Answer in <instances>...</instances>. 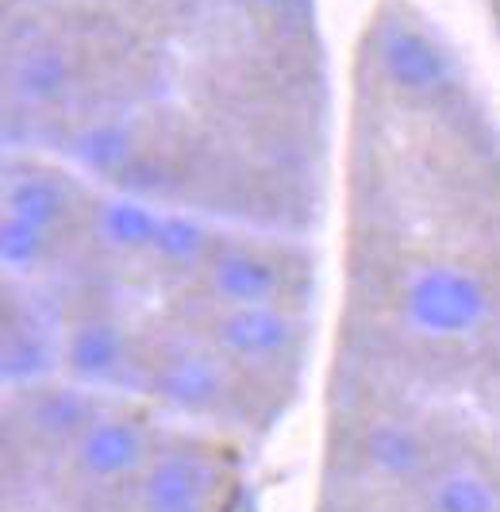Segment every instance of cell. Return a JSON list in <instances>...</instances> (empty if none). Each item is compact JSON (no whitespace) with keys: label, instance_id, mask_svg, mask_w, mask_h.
<instances>
[{"label":"cell","instance_id":"obj_1","mask_svg":"<svg viewBox=\"0 0 500 512\" xmlns=\"http://www.w3.org/2000/svg\"><path fill=\"white\" fill-rule=\"evenodd\" d=\"M489 312V293L477 274L462 266H427L404 289V316L412 328L435 339L470 335Z\"/></svg>","mask_w":500,"mask_h":512},{"label":"cell","instance_id":"obj_2","mask_svg":"<svg viewBox=\"0 0 500 512\" xmlns=\"http://www.w3.org/2000/svg\"><path fill=\"white\" fill-rule=\"evenodd\" d=\"M147 432L131 416H97L74 443V462L97 486H116L147 462Z\"/></svg>","mask_w":500,"mask_h":512},{"label":"cell","instance_id":"obj_3","mask_svg":"<svg viewBox=\"0 0 500 512\" xmlns=\"http://www.w3.org/2000/svg\"><path fill=\"white\" fill-rule=\"evenodd\" d=\"M139 512H212V470L189 451H166L139 482Z\"/></svg>","mask_w":500,"mask_h":512},{"label":"cell","instance_id":"obj_4","mask_svg":"<svg viewBox=\"0 0 500 512\" xmlns=\"http://www.w3.org/2000/svg\"><path fill=\"white\" fill-rule=\"evenodd\" d=\"M293 320L270 305H235L220 320V343L235 359H277L293 347Z\"/></svg>","mask_w":500,"mask_h":512},{"label":"cell","instance_id":"obj_5","mask_svg":"<svg viewBox=\"0 0 500 512\" xmlns=\"http://www.w3.org/2000/svg\"><path fill=\"white\" fill-rule=\"evenodd\" d=\"M381 66L385 74L408 93H431L447 81V58L443 51L416 27H397L381 43Z\"/></svg>","mask_w":500,"mask_h":512},{"label":"cell","instance_id":"obj_6","mask_svg":"<svg viewBox=\"0 0 500 512\" xmlns=\"http://www.w3.org/2000/svg\"><path fill=\"white\" fill-rule=\"evenodd\" d=\"M354 447H358V459L385 478H416L431 459L427 439L412 424H397V420L370 424Z\"/></svg>","mask_w":500,"mask_h":512},{"label":"cell","instance_id":"obj_7","mask_svg":"<svg viewBox=\"0 0 500 512\" xmlns=\"http://www.w3.org/2000/svg\"><path fill=\"white\" fill-rule=\"evenodd\" d=\"M124 355H127L124 332L112 320H85L70 335V343H66V362H70V370H74L77 378H85V382L112 378L116 366L124 362Z\"/></svg>","mask_w":500,"mask_h":512},{"label":"cell","instance_id":"obj_8","mask_svg":"<svg viewBox=\"0 0 500 512\" xmlns=\"http://www.w3.org/2000/svg\"><path fill=\"white\" fill-rule=\"evenodd\" d=\"M212 285L231 305H270V297L277 293L281 278H277V266L270 258L235 251V255H224L216 262Z\"/></svg>","mask_w":500,"mask_h":512},{"label":"cell","instance_id":"obj_9","mask_svg":"<svg viewBox=\"0 0 500 512\" xmlns=\"http://www.w3.org/2000/svg\"><path fill=\"white\" fill-rule=\"evenodd\" d=\"M497 486L474 470V466H454L439 474L427 486V512H497Z\"/></svg>","mask_w":500,"mask_h":512},{"label":"cell","instance_id":"obj_10","mask_svg":"<svg viewBox=\"0 0 500 512\" xmlns=\"http://www.w3.org/2000/svg\"><path fill=\"white\" fill-rule=\"evenodd\" d=\"M8 216H20L27 224L47 231L66 216V193L54 178H16L8 181Z\"/></svg>","mask_w":500,"mask_h":512},{"label":"cell","instance_id":"obj_11","mask_svg":"<svg viewBox=\"0 0 500 512\" xmlns=\"http://www.w3.org/2000/svg\"><path fill=\"white\" fill-rule=\"evenodd\" d=\"M162 216H154L143 201H112L100 212V231L108 235V243L124 247V251H139V247H154Z\"/></svg>","mask_w":500,"mask_h":512},{"label":"cell","instance_id":"obj_12","mask_svg":"<svg viewBox=\"0 0 500 512\" xmlns=\"http://www.w3.org/2000/svg\"><path fill=\"white\" fill-rule=\"evenodd\" d=\"M16 85H20V93L31 97V101H54V97H62V89L70 85V66H66V58L54 51V47L31 51L24 62H20Z\"/></svg>","mask_w":500,"mask_h":512},{"label":"cell","instance_id":"obj_13","mask_svg":"<svg viewBox=\"0 0 500 512\" xmlns=\"http://www.w3.org/2000/svg\"><path fill=\"white\" fill-rule=\"evenodd\" d=\"M131 154V135L124 124H97L77 139V158L93 170H116Z\"/></svg>","mask_w":500,"mask_h":512},{"label":"cell","instance_id":"obj_14","mask_svg":"<svg viewBox=\"0 0 500 512\" xmlns=\"http://www.w3.org/2000/svg\"><path fill=\"white\" fill-rule=\"evenodd\" d=\"M43 251H47V231L4 212V228H0V258H4V266L8 270H27V266H35L43 258Z\"/></svg>","mask_w":500,"mask_h":512},{"label":"cell","instance_id":"obj_15","mask_svg":"<svg viewBox=\"0 0 500 512\" xmlns=\"http://www.w3.org/2000/svg\"><path fill=\"white\" fill-rule=\"evenodd\" d=\"M208 243V231L200 228L193 216H162L158 235H154V251L170 262H189L197 258Z\"/></svg>","mask_w":500,"mask_h":512},{"label":"cell","instance_id":"obj_16","mask_svg":"<svg viewBox=\"0 0 500 512\" xmlns=\"http://www.w3.org/2000/svg\"><path fill=\"white\" fill-rule=\"evenodd\" d=\"M266 4H274V0H266Z\"/></svg>","mask_w":500,"mask_h":512}]
</instances>
